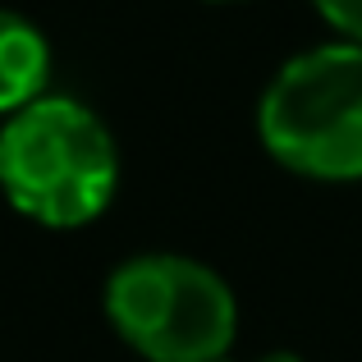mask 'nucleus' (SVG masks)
<instances>
[{
  "label": "nucleus",
  "mask_w": 362,
  "mask_h": 362,
  "mask_svg": "<svg viewBox=\"0 0 362 362\" xmlns=\"http://www.w3.org/2000/svg\"><path fill=\"white\" fill-rule=\"evenodd\" d=\"M119 188V151L97 110L42 97L0 124V193L42 230H83Z\"/></svg>",
  "instance_id": "obj_1"
},
{
  "label": "nucleus",
  "mask_w": 362,
  "mask_h": 362,
  "mask_svg": "<svg viewBox=\"0 0 362 362\" xmlns=\"http://www.w3.org/2000/svg\"><path fill=\"white\" fill-rule=\"evenodd\" d=\"M257 133L303 179H362V46H317L280 64L257 106Z\"/></svg>",
  "instance_id": "obj_2"
},
{
  "label": "nucleus",
  "mask_w": 362,
  "mask_h": 362,
  "mask_svg": "<svg viewBox=\"0 0 362 362\" xmlns=\"http://www.w3.org/2000/svg\"><path fill=\"white\" fill-rule=\"evenodd\" d=\"M106 321L147 362H221L239 330V303L211 266L142 252L110 271Z\"/></svg>",
  "instance_id": "obj_3"
},
{
  "label": "nucleus",
  "mask_w": 362,
  "mask_h": 362,
  "mask_svg": "<svg viewBox=\"0 0 362 362\" xmlns=\"http://www.w3.org/2000/svg\"><path fill=\"white\" fill-rule=\"evenodd\" d=\"M51 78V46L42 28L14 9H0V119L46 97Z\"/></svg>",
  "instance_id": "obj_4"
},
{
  "label": "nucleus",
  "mask_w": 362,
  "mask_h": 362,
  "mask_svg": "<svg viewBox=\"0 0 362 362\" xmlns=\"http://www.w3.org/2000/svg\"><path fill=\"white\" fill-rule=\"evenodd\" d=\"M312 5L330 28H339L344 37H354V46H362V0H312Z\"/></svg>",
  "instance_id": "obj_5"
},
{
  "label": "nucleus",
  "mask_w": 362,
  "mask_h": 362,
  "mask_svg": "<svg viewBox=\"0 0 362 362\" xmlns=\"http://www.w3.org/2000/svg\"><path fill=\"white\" fill-rule=\"evenodd\" d=\"M221 362H230V358H221ZM262 362H303V358H293V354H266Z\"/></svg>",
  "instance_id": "obj_6"
},
{
  "label": "nucleus",
  "mask_w": 362,
  "mask_h": 362,
  "mask_svg": "<svg viewBox=\"0 0 362 362\" xmlns=\"http://www.w3.org/2000/svg\"><path fill=\"white\" fill-rule=\"evenodd\" d=\"M206 5H234V0H206Z\"/></svg>",
  "instance_id": "obj_7"
}]
</instances>
